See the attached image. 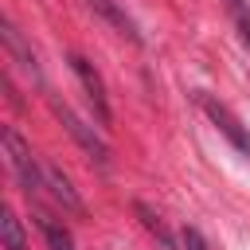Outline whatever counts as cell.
<instances>
[{"instance_id": "cell-1", "label": "cell", "mask_w": 250, "mask_h": 250, "mask_svg": "<svg viewBox=\"0 0 250 250\" xmlns=\"http://www.w3.org/2000/svg\"><path fill=\"white\" fill-rule=\"evenodd\" d=\"M4 152H8V164H12V172H16V180L23 184V191L27 195H35L39 188H43V164L35 160V152H31V145L8 125L4 129Z\"/></svg>"}, {"instance_id": "cell-2", "label": "cell", "mask_w": 250, "mask_h": 250, "mask_svg": "<svg viewBox=\"0 0 250 250\" xmlns=\"http://www.w3.org/2000/svg\"><path fill=\"white\" fill-rule=\"evenodd\" d=\"M195 102H199V109L211 117V125H215V129H219V133H223V137H227V141H230L242 156H250V129H246L234 113H230V105L215 102L211 94H195Z\"/></svg>"}, {"instance_id": "cell-3", "label": "cell", "mask_w": 250, "mask_h": 250, "mask_svg": "<svg viewBox=\"0 0 250 250\" xmlns=\"http://www.w3.org/2000/svg\"><path fill=\"white\" fill-rule=\"evenodd\" d=\"M70 70H74V78L82 82V90H86V98H90L98 121L109 125V121H113V109H109V94H105V82H102V74L94 70V62L82 59V55H70Z\"/></svg>"}, {"instance_id": "cell-4", "label": "cell", "mask_w": 250, "mask_h": 250, "mask_svg": "<svg viewBox=\"0 0 250 250\" xmlns=\"http://www.w3.org/2000/svg\"><path fill=\"white\" fill-rule=\"evenodd\" d=\"M51 109H55V117L62 121V129H66V133H70V137H74V141H78V145H82V148H86L98 164H109V145H105V141H102V137H98V133H94V129H90V125H86V121H82L70 105L51 102Z\"/></svg>"}, {"instance_id": "cell-5", "label": "cell", "mask_w": 250, "mask_h": 250, "mask_svg": "<svg viewBox=\"0 0 250 250\" xmlns=\"http://www.w3.org/2000/svg\"><path fill=\"white\" fill-rule=\"evenodd\" d=\"M0 39H4V47H8V55L16 59V66H20L23 74H31V78L39 82V55L31 51V43H27L23 35H20V27H16V23L8 20V16L0 20Z\"/></svg>"}, {"instance_id": "cell-6", "label": "cell", "mask_w": 250, "mask_h": 250, "mask_svg": "<svg viewBox=\"0 0 250 250\" xmlns=\"http://www.w3.org/2000/svg\"><path fill=\"white\" fill-rule=\"evenodd\" d=\"M43 188H47V191H51V199H55V203H62L66 211H74V215H82V211H86V203H82L78 188L70 184V176H66L59 164H43Z\"/></svg>"}, {"instance_id": "cell-7", "label": "cell", "mask_w": 250, "mask_h": 250, "mask_svg": "<svg viewBox=\"0 0 250 250\" xmlns=\"http://www.w3.org/2000/svg\"><path fill=\"white\" fill-rule=\"evenodd\" d=\"M86 4H90V8H94V12H98V16H102V20H105V23H109L117 35H125L129 43H141V31H137V23L125 16V8H121L117 0H86Z\"/></svg>"}, {"instance_id": "cell-8", "label": "cell", "mask_w": 250, "mask_h": 250, "mask_svg": "<svg viewBox=\"0 0 250 250\" xmlns=\"http://www.w3.org/2000/svg\"><path fill=\"white\" fill-rule=\"evenodd\" d=\"M0 230H4V250H27L23 223L16 219V211H12V207H4V215H0Z\"/></svg>"}, {"instance_id": "cell-9", "label": "cell", "mask_w": 250, "mask_h": 250, "mask_svg": "<svg viewBox=\"0 0 250 250\" xmlns=\"http://www.w3.org/2000/svg\"><path fill=\"white\" fill-rule=\"evenodd\" d=\"M39 230H43V238H47V246H51V250H74L70 230H66L62 223H55L51 215H39Z\"/></svg>"}, {"instance_id": "cell-10", "label": "cell", "mask_w": 250, "mask_h": 250, "mask_svg": "<svg viewBox=\"0 0 250 250\" xmlns=\"http://www.w3.org/2000/svg\"><path fill=\"white\" fill-rule=\"evenodd\" d=\"M176 250H207V242H203V234L195 227H184L180 238H176Z\"/></svg>"}, {"instance_id": "cell-11", "label": "cell", "mask_w": 250, "mask_h": 250, "mask_svg": "<svg viewBox=\"0 0 250 250\" xmlns=\"http://www.w3.org/2000/svg\"><path fill=\"white\" fill-rule=\"evenodd\" d=\"M238 31H242V43H246V51H250V16H246V12L238 16Z\"/></svg>"}, {"instance_id": "cell-12", "label": "cell", "mask_w": 250, "mask_h": 250, "mask_svg": "<svg viewBox=\"0 0 250 250\" xmlns=\"http://www.w3.org/2000/svg\"><path fill=\"white\" fill-rule=\"evenodd\" d=\"M227 4H230V12H234V16H242V12H246V4H242V0H227Z\"/></svg>"}]
</instances>
